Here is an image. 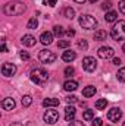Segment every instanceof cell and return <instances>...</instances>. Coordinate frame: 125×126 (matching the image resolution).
I'll return each instance as SVG.
<instances>
[{"instance_id":"cell-36","label":"cell","mask_w":125,"mask_h":126,"mask_svg":"<svg viewBox=\"0 0 125 126\" xmlns=\"http://www.w3.org/2000/svg\"><path fill=\"white\" fill-rule=\"evenodd\" d=\"M69 126H84V123L80 120H72V122H69Z\"/></svg>"},{"instance_id":"cell-9","label":"cell","mask_w":125,"mask_h":126,"mask_svg":"<svg viewBox=\"0 0 125 126\" xmlns=\"http://www.w3.org/2000/svg\"><path fill=\"white\" fill-rule=\"evenodd\" d=\"M121 117H122V111L119 110V107H112L107 111V119L110 122H118V120H121Z\"/></svg>"},{"instance_id":"cell-16","label":"cell","mask_w":125,"mask_h":126,"mask_svg":"<svg viewBox=\"0 0 125 126\" xmlns=\"http://www.w3.org/2000/svg\"><path fill=\"white\" fill-rule=\"evenodd\" d=\"M77 88H78V84H77L75 81H66V82L63 84V90H65V91H68V93L75 91Z\"/></svg>"},{"instance_id":"cell-26","label":"cell","mask_w":125,"mask_h":126,"mask_svg":"<svg viewBox=\"0 0 125 126\" xmlns=\"http://www.w3.org/2000/svg\"><path fill=\"white\" fill-rule=\"evenodd\" d=\"M53 34H55L56 37H62L63 34H65V31H63V27H61V25L53 27Z\"/></svg>"},{"instance_id":"cell-19","label":"cell","mask_w":125,"mask_h":126,"mask_svg":"<svg viewBox=\"0 0 125 126\" xmlns=\"http://www.w3.org/2000/svg\"><path fill=\"white\" fill-rule=\"evenodd\" d=\"M116 18H118V13H116L115 10H109V12L106 13V16H104L106 22H113V21H116Z\"/></svg>"},{"instance_id":"cell-18","label":"cell","mask_w":125,"mask_h":126,"mask_svg":"<svg viewBox=\"0 0 125 126\" xmlns=\"http://www.w3.org/2000/svg\"><path fill=\"white\" fill-rule=\"evenodd\" d=\"M106 37H107V32L104 30H99V31L94 32V40L96 41H103V40H106Z\"/></svg>"},{"instance_id":"cell-8","label":"cell","mask_w":125,"mask_h":126,"mask_svg":"<svg viewBox=\"0 0 125 126\" xmlns=\"http://www.w3.org/2000/svg\"><path fill=\"white\" fill-rule=\"evenodd\" d=\"M16 73V66L13 64V63H3V66H1V75L3 76H6V78H9V76H13Z\"/></svg>"},{"instance_id":"cell-44","label":"cell","mask_w":125,"mask_h":126,"mask_svg":"<svg viewBox=\"0 0 125 126\" xmlns=\"http://www.w3.org/2000/svg\"><path fill=\"white\" fill-rule=\"evenodd\" d=\"M122 50H124V53H125V44H124V46H122Z\"/></svg>"},{"instance_id":"cell-37","label":"cell","mask_w":125,"mask_h":126,"mask_svg":"<svg viewBox=\"0 0 125 126\" xmlns=\"http://www.w3.org/2000/svg\"><path fill=\"white\" fill-rule=\"evenodd\" d=\"M119 10L125 15V0H121V1H119Z\"/></svg>"},{"instance_id":"cell-31","label":"cell","mask_w":125,"mask_h":126,"mask_svg":"<svg viewBox=\"0 0 125 126\" xmlns=\"http://www.w3.org/2000/svg\"><path fill=\"white\" fill-rule=\"evenodd\" d=\"M78 47H80V48H83V50H87L88 44H87V41H85V40H80V41H78Z\"/></svg>"},{"instance_id":"cell-27","label":"cell","mask_w":125,"mask_h":126,"mask_svg":"<svg viewBox=\"0 0 125 126\" xmlns=\"http://www.w3.org/2000/svg\"><path fill=\"white\" fill-rule=\"evenodd\" d=\"M116 78H118V81L125 82V67H121V69L118 70V73H116Z\"/></svg>"},{"instance_id":"cell-5","label":"cell","mask_w":125,"mask_h":126,"mask_svg":"<svg viewBox=\"0 0 125 126\" xmlns=\"http://www.w3.org/2000/svg\"><path fill=\"white\" fill-rule=\"evenodd\" d=\"M43 119H44V122L46 123H49V125H55L58 120H59V113H58V110H47L46 113H44V116H43Z\"/></svg>"},{"instance_id":"cell-10","label":"cell","mask_w":125,"mask_h":126,"mask_svg":"<svg viewBox=\"0 0 125 126\" xmlns=\"http://www.w3.org/2000/svg\"><path fill=\"white\" fill-rule=\"evenodd\" d=\"M97 54H99L100 59H110V57H113L115 51H113L112 47H107V46H106V47H100L99 51H97Z\"/></svg>"},{"instance_id":"cell-7","label":"cell","mask_w":125,"mask_h":126,"mask_svg":"<svg viewBox=\"0 0 125 126\" xmlns=\"http://www.w3.org/2000/svg\"><path fill=\"white\" fill-rule=\"evenodd\" d=\"M83 67H84V70H87V72H94L96 67H97L96 59H94V57H90V56L84 57V59H83Z\"/></svg>"},{"instance_id":"cell-3","label":"cell","mask_w":125,"mask_h":126,"mask_svg":"<svg viewBox=\"0 0 125 126\" xmlns=\"http://www.w3.org/2000/svg\"><path fill=\"white\" fill-rule=\"evenodd\" d=\"M110 35L115 41L125 40V21H118V24H115V27L112 28Z\"/></svg>"},{"instance_id":"cell-40","label":"cell","mask_w":125,"mask_h":126,"mask_svg":"<svg viewBox=\"0 0 125 126\" xmlns=\"http://www.w3.org/2000/svg\"><path fill=\"white\" fill-rule=\"evenodd\" d=\"M1 51H7V47H6V44H4V41L1 43Z\"/></svg>"},{"instance_id":"cell-38","label":"cell","mask_w":125,"mask_h":126,"mask_svg":"<svg viewBox=\"0 0 125 126\" xmlns=\"http://www.w3.org/2000/svg\"><path fill=\"white\" fill-rule=\"evenodd\" d=\"M66 35H68V37H74V35H75V31H74V30H68V31H66Z\"/></svg>"},{"instance_id":"cell-14","label":"cell","mask_w":125,"mask_h":126,"mask_svg":"<svg viewBox=\"0 0 125 126\" xmlns=\"http://www.w3.org/2000/svg\"><path fill=\"white\" fill-rule=\"evenodd\" d=\"M22 44L24 46H27V47H32V46H35V37H32V35H30V34H27V35H24L22 37Z\"/></svg>"},{"instance_id":"cell-21","label":"cell","mask_w":125,"mask_h":126,"mask_svg":"<svg viewBox=\"0 0 125 126\" xmlns=\"http://www.w3.org/2000/svg\"><path fill=\"white\" fill-rule=\"evenodd\" d=\"M106 106H107L106 98H100V100L96 101V109H97V110H103V109H106Z\"/></svg>"},{"instance_id":"cell-1","label":"cell","mask_w":125,"mask_h":126,"mask_svg":"<svg viewBox=\"0 0 125 126\" xmlns=\"http://www.w3.org/2000/svg\"><path fill=\"white\" fill-rule=\"evenodd\" d=\"M25 4L22 1H10V3H6L4 7H3V12L7 15V16H18V15H22L25 12Z\"/></svg>"},{"instance_id":"cell-25","label":"cell","mask_w":125,"mask_h":126,"mask_svg":"<svg viewBox=\"0 0 125 126\" xmlns=\"http://www.w3.org/2000/svg\"><path fill=\"white\" fill-rule=\"evenodd\" d=\"M83 119H84V120H93L94 119V111L93 110H85L84 114H83Z\"/></svg>"},{"instance_id":"cell-4","label":"cell","mask_w":125,"mask_h":126,"mask_svg":"<svg viewBox=\"0 0 125 126\" xmlns=\"http://www.w3.org/2000/svg\"><path fill=\"white\" fill-rule=\"evenodd\" d=\"M78 22H80V25L84 30H94L97 27V21H96V18L91 16V15H81Z\"/></svg>"},{"instance_id":"cell-17","label":"cell","mask_w":125,"mask_h":126,"mask_svg":"<svg viewBox=\"0 0 125 126\" xmlns=\"http://www.w3.org/2000/svg\"><path fill=\"white\" fill-rule=\"evenodd\" d=\"M43 106L44 107H56V106H59V100L58 98H44Z\"/></svg>"},{"instance_id":"cell-6","label":"cell","mask_w":125,"mask_h":126,"mask_svg":"<svg viewBox=\"0 0 125 126\" xmlns=\"http://www.w3.org/2000/svg\"><path fill=\"white\" fill-rule=\"evenodd\" d=\"M38 57H40V60L43 63H53L56 60V54L53 51H50V50H41Z\"/></svg>"},{"instance_id":"cell-33","label":"cell","mask_w":125,"mask_h":126,"mask_svg":"<svg viewBox=\"0 0 125 126\" xmlns=\"http://www.w3.org/2000/svg\"><path fill=\"white\" fill-rule=\"evenodd\" d=\"M19 57H21L22 60H28V59H30V54H28V51H21V53H19Z\"/></svg>"},{"instance_id":"cell-45","label":"cell","mask_w":125,"mask_h":126,"mask_svg":"<svg viewBox=\"0 0 125 126\" xmlns=\"http://www.w3.org/2000/svg\"><path fill=\"white\" fill-rule=\"evenodd\" d=\"M122 126H125V122H124V125H122Z\"/></svg>"},{"instance_id":"cell-2","label":"cell","mask_w":125,"mask_h":126,"mask_svg":"<svg viewBox=\"0 0 125 126\" xmlns=\"http://www.w3.org/2000/svg\"><path fill=\"white\" fill-rule=\"evenodd\" d=\"M30 78H31V81L34 84H37V85H44V84L49 81V73H47L43 67H37V69H34L31 72Z\"/></svg>"},{"instance_id":"cell-34","label":"cell","mask_w":125,"mask_h":126,"mask_svg":"<svg viewBox=\"0 0 125 126\" xmlns=\"http://www.w3.org/2000/svg\"><path fill=\"white\" fill-rule=\"evenodd\" d=\"M43 1H44L46 6H52V7L56 6V3H58V0H43Z\"/></svg>"},{"instance_id":"cell-32","label":"cell","mask_w":125,"mask_h":126,"mask_svg":"<svg viewBox=\"0 0 125 126\" xmlns=\"http://www.w3.org/2000/svg\"><path fill=\"white\" fill-rule=\"evenodd\" d=\"M66 103H68V104L77 103V97H75V95H68V97H66Z\"/></svg>"},{"instance_id":"cell-20","label":"cell","mask_w":125,"mask_h":126,"mask_svg":"<svg viewBox=\"0 0 125 126\" xmlns=\"http://www.w3.org/2000/svg\"><path fill=\"white\" fill-rule=\"evenodd\" d=\"M96 94V88L91 87V85H88V87H85L84 90H83V95L84 97H93Z\"/></svg>"},{"instance_id":"cell-28","label":"cell","mask_w":125,"mask_h":126,"mask_svg":"<svg viewBox=\"0 0 125 126\" xmlns=\"http://www.w3.org/2000/svg\"><path fill=\"white\" fill-rule=\"evenodd\" d=\"M74 73H75V69H74V67L68 66V67L65 69V76H66V78H71V76H72Z\"/></svg>"},{"instance_id":"cell-22","label":"cell","mask_w":125,"mask_h":126,"mask_svg":"<svg viewBox=\"0 0 125 126\" xmlns=\"http://www.w3.org/2000/svg\"><path fill=\"white\" fill-rule=\"evenodd\" d=\"M38 27V21H37V18H31L30 21H28V24H27V28L28 30H35Z\"/></svg>"},{"instance_id":"cell-15","label":"cell","mask_w":125,"mask_h":126,"mask_svg":"<svg viewBox=\"0 0 125 126\" xmlns=\"http://www.w3.org/2000/svg\"><path fill=\"white\" fill-rule=\"evenodd\" d=\"M75 59H77V53H75V51H72V50L63 51L62 60H65V62H72V60H75Z\"/></svg>"},{"instance_id":"cell-39","label":"cell","mask_w":125,"mask_h":126,"mask_svg":"<svg viewBox=\"0 0 125 126\" xmlns=\"http://www.w3.org/2000/svg\"><path fill=\"white\" fill-rule=\"evenodd\" d=\"M113 64H116V66H118V64H121V59H119V57L113 59Z\"/></svg>"},{"instance_id":"cell-43","label":"cell","mask_w":125,"mask_h":126,"mask_svg":"<svg viewBox=\"0 0 125 126\" xmlns=\"http://www.w3.org/2000/svg\"><path fill=\"white\" fill-rule=\"evenodd\" d=\"M88 1H90V3H96V1H97V0H88Z\"/></svg>"},{"instance_id":"cell-23","label":"cell","mask_w":125,"mask_h":126,"mask_svg":"<svg viewBox=\"0 0 125 126\" xmlns=\"http://www.w3.org/2000/svg\"><path fill=\"white\" fill-rule=\"evenodd\" d=\"M63 13H65V18H68V19H74V16H75V10L72 7H66Z\"/></svg>"},{"instance_id":"cell-24","label":"cell","mask_w":125,"mask_h":126,"mask_svg":"<svg viewBox=\"0 0 125 126\" xmlns=\"http://www.w3.org/2000/svg\"><path fill=\"white\" fill-rule=\"evenodd\" d=\"M21 103H22V106H24V107H30V106H31V103H32V98L30 97V95H24V97H22V100H21Z\"/></svg>"},{"instance_id":"cell-11","label":"cell","mask_w":125,"mask_h":126,"mask_svg":"<svg viewBox=\"0 0 125 126\" xmlns=\"http://www.w3.org/2000/svg\"><path fill=\"white\" fill-rule=\"evenodd\" d=\"M75 113H77L75 107H72V106H66V109H65V120H66V122H72V120H75V119H74V117H75Z\"/></svg>"},{"instance_id":"cell-35","label":"cell","mask_w":125,"mask_h":126,"mask_svg":"<svg viewBox=\"0 0 125 126\" xmlns=\"http://www.w3.org/2000/svg\"><path fill=\"white\" fill-rule=\"evenodd\" d=\"M103 125V120L100 119V117H96V119H93V126H102Z\"/></svg>"},{"instance_id":"cell-42","label":"cell","mask_w":125,"mask_h":126,"mask_svg":"<svg viewBox=\"0 0 125 126\" xmlns=\"http://www.w3.org/2000/svg\"><path fill=\"white\" fill-rule=\"evenodd\" d=\"M10 126H22V125H21V123H12Z\"/></svg>"},{"instance_id":"cell-29","label":"cell","mask_w":125,"mask_h":126,"mask_svg":"<svg viewBox=\"0 0 125 126\" xmlns=\"http://www.w3.org/2000/svg\"><path fill=\"white\" fill-rule=\"evenodd\" d=\"M69 44H71L69 40H62V41L58 43V47H61V48H66V47H69Z\"/></svg>"},{"instance_id":"cell-30","label":"cell","mask_w":125,"mask_h":126,"mask_svg":"<svg viewBox=\"0 0 125 126\" xmlns=\"http://www.w3.org/2000/svg\"><path fill=\"white\" fill-rule=\"evenodd\" d=\"M110 7H112V1H110V0H104V1H103V4H102V9L109 10Z\"/></svg>"},{"instance_id":"cell-13","label":"cell","mask_w":125,"mask_h":126,"mask_svg":"<svg viewBox=\"0 0 125 126\" xmlns=\"http://www.w3.org/2000/svg\"><path fill=\"white\" fill-rule=\"evenodd\" d=\"M1 107L4 109V110H7V111H10V110H13L15 109V100L13 98H4L3 101H1Z\"/></svg>"},{"instance_id":"cell-12","label":"cell","mask_w":125,"mask_h":126,"mask_svg":"<svg viewBox=\"0 0 125 126\" xmlns=\"http://www.w3.org/2000/svg\"><path fill=\"white\" fill-rule=\"evenodd\" d=\"M40 41L44 44V46H49V44H52L53 43V32H43L41 34V37H40Z\"/></svg>"},{"instance_id":"cell-41","label":"cell","mask_w":125,"mask_h":126,"mask_svg":"<svg viewBox=\"0 0 125 126\" xmlns=\"http://www.w3.org/2000/svg\"><path fill=\"white\" fill-rule=\"evenodd\" d=\"M74 1H77V3H84L85 0H74Z\"/></svg>"}]
</instances>
